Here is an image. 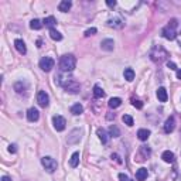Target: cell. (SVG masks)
Instances as JSON below:
<instances>
[{
    "mask_svg": "<svg viewBox=\"0 0 181 181\" xmlns=\"http://www.w3.org/2000/svg\"><path fill=\"white\" fill-rule=\"evenodd\" d=\"M132 105L134 107H137V109H141V107H143V103H141V101H139V99H132Z\"/></svg>",
    "mask_w": 181,
    "mask_h": 181,
    "instance_id": "cell-33",
    "label": "cell"
},
{
    "mask_svg": "<svg viewBox=\"0 0 181 181\" xmlns=\"http://www.w3.org/2000/svg\"><path fill=\"white\" fill-rule=\"evenodd\" d=\"M27 89H28V85L23 81H19L14 84V90H16L19 95H27Z\"/></svg>",
    "mask_w": 181,
    "mask_h": 181,
    "instance_id": "cell-10",
    "label": "cell"
},
{
    "mask_svg": "<svg viewBox=\"0 0 181 181\" xmlns=\"http://www.w3.org/2000/svg\"><path fill=\"white\" fill-rule=\"evenodd\" d=\"M174 127H175V119H174V116H170L166 120V123H164V132L171 133L173 130H174Z\"/></svg>",
    "mask_w": 181,
    "mask_h": 181,
    "instance_id": "cell-11",
    "label": "cell"
},
{
    "mask_svg": "<svg viewBox=\"0 0 181 181\" xmlns=\"http://www.w3.org/2000/svg\"><path fill=\"white\" fill-rule=\"evenodd\" d=\"M98 137H99V140L102 141V143H107L109 141V136H107V133H106V130L105 129H98Z\"/></svg>",
    "mask_w": 181,
    "mask_h": 181,
    "instance_id": "cell-18",
    "label": "cell"
},
{
    "mask_svg": "<svg viewBox=\"0 0 181 181\" xmlns=\"http://www.w3.org/2000/svg\"><path fill=\"white\" fill-rule=\"evenodd\" d=\"M157 98H158V101H160V102H167L168 95H167L166 88H163V86L158 88V89H157Z\"/></svg>",
    "mask_w": 181,
    "mask_h": 181,
    "instance_id": "cell-15",
    "label": "cell"
},
{
    "mask_svg": "<svg viewBox=\"0 0 181 181\" xmlns=\"http://www.w3.org/2000/svg\"><path fill=\"white\" fill-rule=\"evenodd\" d=\"M137 137L140 139L141 141H146L147 139L150 137V130H147V129H140L137 132Z\"/></svg>",
    "mask_w": 181,
    "mask_h": 181,
    "instance_id": "cell-21",
    "label": "cell"
},
{
    "mask_svg": "<svg viewBox=\"0 0 181 181\" xmlns=\"http://www.w3.org/2000/svg\"><path fill=\"white\" fill-rule=\"evenodd\" d=\"M54 64H55V61H54L52 58H50V57H44V58L40 59V68H41L44 72H50L54 68Z\"/></svg>",
    "mask_w": 181,
    "mask_h": 181,
    "instance_id": "cell-6",
    "label": "cell"
},
{
    "mask_svg": "<svg viewBox=\"0 0 181 181\" xmlns=\"http://www.w3.org/2000/svg\"><path fill=\"white\" fill-rule=\"evenodd\" d=\"M177 78H178V79H181V69H178V71H177Z\"/></svg>",
    "mask_w": 181,
    "mask_h": 181,
    "instance_id": "cell-40",
    "label": "cell"
},
{
    "mask_svg": "<svg viewBox=\"0 0 181 181\" xmlns=\"http://www.w3.org/2000/svg\"><path fill=\"white\" fill-rule=\"evenodd\" d=\"M40 118V112L36 109V107H30V109L27 110V119L28 122H37Z\"/></svg>",
    "mask_w": 181,
    "mask_h": 181,
    "instance_id": "cell-12",
    "label": "cell"
},
{
    "mask_svg": "<svg viewBox=\"0 0 181 181\" xmlns=\"http://www.w3.org/2000/svg\"><path fill=\"white\" fill-rule=\"evenodd\" d=\"M76 65V58L72 54H65L59 58V68H61L62 72H71L74 71Z\"/></svg>",
    "mask_w": 181,
    "mask_h": 181,
    "instance_id": "cell-2",
    "label": "cell"
},
{
    "mask_svg": "<svg viewBox=\"0 0 181 181\" xmlns=\"http://www.w3.org/2000/svg\"><path fill=\"white\" fill-rule=\"evenodd\" d=\"M8 151H10V153H16L17 151V146H16V144H10V146H8Z\"/></svg>",
    "mask_w": 181,
    "mask_h": 181,
    "instance_id": "cell-36",
    "label": "cell"
},
{
    "mask_svg": "<svg viewBox=\"0 0 181 181\" xmlns=\"http://www.w3.org/2000/svg\"><path fill=\"white\" fill-rule=\"evenodd\" d=\"M122 120H123V123L127 124V126H133V118L130 115H123Z\"/></svg>",
    "mask_w": 181,
    "mask_h": 181,
    "instance_id": "cell-31",
    "label": "cell"
},
{
    "mask_svg": "<svg viewBox=\"0 0 181 181\" xmlns=\"http://www.w3.org/2000/svg\"><path fill=\"white\" fill-rule=\"evenodd\" d=\"M123 75H124V79H126V81H133V79H134V71L132 69V68H126V69H124V72H123Z\"/></svg>",
    "mask_w": 181,
    "mask_h": 181,
    "instance_id": "cell-25",
    "label": "cell"
},
{
    "mask_svg": "<svg viewBox=\"0 0 181 181\" xmlns=\"http://www.w3.org/2000/svg\"><path fill=\"white\" fill-rule=\"evenodd\" d=\"M14 47H16V50L19 51L20 54H23V55H24V54L27 52V47H25V42L23 41V40H20V38H17L16 41H14Z\"/></svg>",
    "mask_w": 181,
    "mask_h": 181,
    "instance_id": "cell-13",
    "label": "cell"
},
{
    "mask_svg": "<svg viewBox=\"0 0 181 181\" xmlns=\"http://www.w3.org/2000/svg\"><path fill=\"white\" fill-rule=\"evenodd\" d=\"M71 6H72V3H71L69 0H62V2L59 3L58 8H59V11H62V13H67V11L71 8Z\"/></svg>",
    "mask_w": 181,
    "mask_h": 181,
    "instance_id": "cell-19",
    "label": "cell"
},
{
    "mask_svg": "<svg viewBox=\"0 0 181 181\" xmlns=\"http://www.w3.org/2000/svg\"><path fill=\"white\" fill-rule=\"evenodd\" d=\"M2 181H11V178L7 177V175H3V177H2Z\"/></svg>",
    "mask_w": 181,
    "mask_h": 181,
    "instance_id": "cell-39",
    "label": "cell"
},
{
    "mask_svg": "<svg viewBox=\"0 0 181 181\" xmlns=\"http://www.w3.org/2000/svg\"><path fill=\"white\" fill-rule=\"evenodd\" d=\"M106 4L109 6V7H115V6H116V2H115V0H107Z\"/></svg>",
    "mask_w": 181,
    "mask_h": 181,
    "instance_id": "cell-37",
    "label": "cell"
},
{
    "mask_svg": "<svg viewBox=\"0 0 181 181\" xmlns=\"http://www.w3.org/2000/svg\"><path fill=\"white\" fill-rule=\"evenodd\" d=\"M161 158H163L166 163H173V161H174V154H173V151H170V150H166V151L161 154Z\"/></svg>",
    "mask_w": 181,
    "mask_h": 181,
    "instance_id": "cell-22",
    "label": "cell"
},
{
    "mask_svg": "<svg viewBox=\"0 0 181 181\" xmlns=\"http://www.w3.org/2000/svg\"><path fill=\"white\" fill-rule=\"evenodd\" d=\"M122 105V99L120 98H112L109 99V107H112V109H116V107H119Z\"/></svg>",
    "mask_w": 181,
    "mask_h": 181,
    "instance_id": "cell-28",
    "label": "cell"
},
{
    "mask_svg": "<svg viewBox=\"0 0 181 181\" xmlns=\"http://www.w3.org/2000/svg\"><path fill=\"white\" fill-rule=\"evenodd\" d=\"M37 102H38V105L41 107H47L48 103H50V96H48V93L45 92V90H40V92L37 93Z\"/></svg>",
    "mask_w": 181,
    "mask_h": 181,
    "instance_id": "cell-8",
    "label": "cell"
},
{
    "mask_svg": "<svg viewBox=\"0 0 181 181\" xmlns=\"http://www.w3.org/2000/svg\"><path fill=\"white\" fill-rule=\"evenodd\" d=\"M119 181H130V180H129V177H127L126 174L122 173V174H119Z\"/></svg>",
    "mask_w": 181,
    "mask_h": 181,
    "instance_id": "cell-34",
    "label": "cell"
},
{
    "mask_svg": "<svg viewBox=\"0 0 181 181\" xmlns=\"http://www.w3.org/2000/svg\"><path fill=\"white\" fill-rule=\"evenodd\" d=\"M41 164H42V167H44L48 173H54L57 170V167H58L57 161L54 160L52 157H50V156H45V157H42L41 158Z\"/></svg>",
    "mask_w": 181,
    "mask_h": 181,
    "instance_id": "cell-5",
    "label": "cell"
},
{
    "mask_svg": "<svg viewBox=\"0 0 181 181\" xmlns=\"http://www.w3.org/2000/svg\"><path fill=\"white\" fill-rule=\"evenodd\" d=\"M55 82L58 85H61L67 92L69 93H78L79 92V84L68 75H55Z\"/></svg>",
    "mask_w": 181,
    "mask_h": 181,
    "instance_id": "cell-1",
    "label": "cell"
},
{
    "mask_svg": "<svg viewBox=\"0 0 181 181\" xmlns=\"http://www.w3.org/2000/svg\"><path fill=\"white\" fill-rule=\"evenodd\" d=\"M93 96H95V98H103L105 96L103 89H102L99 85H95V86H93Z\"/></svg>",
    "mask_w": 181,
    "mask_h": 181,
    "instance_id": "cell-29",
    "label": "cell"
},
{
    "mask_svg": "<svg viewBox=\"0 0 181 181\" xmlns=\"http://www.w3.org/2000/svg\"><path fill=\"white\" fill-rule=\"evenodd\" d=\"M42 21H40L38 19H34V20H31L30 21V28L31 30H40V28L42 27Z\"/></svg>",
    "mask_w": 181,
    "mask_h": 181,
    "instance_id": "cell-27",
    "label": "cell"
},
{
    "mask_svg": "<svg viewBox=\"0 0 181 181\" xmlns=\"http://www.w3.org/2000/svg\"><path fill=\"white\" fill-rule=\"evenodd\" d=\"M177 25H178V21L177 19H171L168 21V24L166 25V27L161 30V34H163V37L166 40H170V41H173V40L177 37Z\"/></svg>",
    "mask_w": 181,
    "mask_h": 181,
    "instance_id": "cell-3",
    "label": "cell"
},
{
    "mask_svg": "<svg viewBox=\"0 0 181 181\" xmlns=\"http://www.w3.org/2000/svg\"><path fill=\"white\" fill-rule=\"evenodd\" d=\"M109 134L112 136V137H119V136H120V130H119L115 124H112V126L109 127Z\"/></svg>",
    "mask_w": 181,
    "mask_h": 181,
    "instance_id": "cell-30",
    "label": "cell"
},
{
    "mask_svg": "<svg viewBox=\"0 0 181 181\" xmlns=\"http://www.w3.org/2000/svg\"><path fill=\"white\" fill-rule=\"evenodd\" d=\"M147 168H139L137 173H136V178H137V181H144L147 178Z\"/></svg>",
    "mask_w": 181,
    "mask_h": 181,
    "instance_id": "cell-20",
    "label": "cell"
},
{
    "mask_svg": "<svg viewBox=\"0 0 181 181\" xmlns=\"http://www.w3.org/2000/svg\"><path fill=\"white\" fill-rule=\"evenodd\" d=\"M50 37L54 40V41H61V40H62V34L59 33V31H57L55 28L50 30Z\"/></svg>",
    "mask_w": 181,
    "mask_h": 181,
    "instance_id": "cell-26",
    "label": "cell"
},
{
    "mask_svg": "<svg viewBox=\"0 0 181 181\" xmlns=\"http://www.w3.org/2000/svg\"><path fill=\"white\" fill-rule=\"evenodd\" d=\"M52 123H54V127H55L57 132H62V130L65 129L67 120H65V118H62V116H54Z\"/></svg>",
    "mask_w": 181,
    "mask_h": 181,
    "instance_id": "cell-9",
    "label": "cell"
},
{
    "mask_svg": "<svg viewBox=\"0 0 181 181\" xmlns=\"http://www.w3.org/2000/svg\"><path fill=\"white\" fill-rule=\"evenodd\" d=\"M107 25L113 27V28H122L123 27V21H122L120 19H110V20H107Z\"/></svg>",
    "mask_w": 181,
    "mask_h": 181,
    "instance_id": "cell-16",
    "label": "cell"
},
{
    "mask_svg": "<svg viewBox=\"0 0 181 181\" xmlns=\"http://www.w3.org/2000/svg\"><path fill=\"white\" fill-rule=\"evenodd\" d=\"M112 158H115V160L118 161V163H122V160L119 158V156H118V154H112Z\"/></svg>",
    "mask_w": 181,
    "mask_h": 181,
    "instance_id": "cell-38",
    "label": "cell"
},
{
    "mask_svg": "<svg viewBox=\"0 0 181 181\" xmlns=\"http://www.w3.org/2000/svg\"><path fill=\"white\" fill-rule=\"evenodd\" d=\"M78 163H79V153L78 151H75L72 156H71V160H69V166L72 167V168H75L76 166H78Z\"/></svg>",
    "mask_w": 181,
    "mask_h": 181,
    "instance_id": "cell-24",
    "label": "cell"
},
{
    "mask_svg": "<svg viewBox=\"0 0 181 181\" xmlns=\"http://www.w3.org/2000/svg\"><path fill=\"white\" fill-rule=\"evenodd\" d=\"M96 33H98V30H96L95 27H90V28H88V30L85 31V36L90 37V36H93V34H96Z\"/></svg>",
    "mask_w": 181,
    "mask_h": 181,
    "instance_id": "cell-32",
    "label": "cell"
},
{
    "mask_svg": "<svg viewBox=\"0 0 181 181\" xmlns=\"http://www.w3.org/2000/svg\"><path fill=\"white\" fill-rule=\"evenodd\" d=\"M42 24H44L45 27H48V28H51V30H52V27L57 24V20H55V17H52V16L45 17V19L42 20Z\"/></svg>",
    "mask_w": 181,
    "mask_h": 181,
    "instance_id": "cell-17",
    "label": "cell"
},
{
    "mask_svg": "<svg viewBox=\"0 0 181 181\" xmlns=\"http://www.w3.org/2000/svg\"><path fill=\"white\" fill-rule=\"evenodd\" d=\"M167 67H168L170 69H177V65H175L174 62H171V61H167Z\"/></svg>",
    "mask_w": 181,
    "mask_h": 181,
    "instance_id": "cell-35",
    "label": "cell"
},
{
    "mask_svg": "<svg viewBox=\"0 0 181 181\" xmlns=\"http://www.w3.org/2000/svg\"><path fill=\"white\" fill-rule=\"evenodd\" d=\"M167 57H168V52H167L161 45H156V47L150 51V58L154 62H158V64L163 62L164 59H167Z\"/></svg>",
    "mask_w": 181,
    "mask_h": 181,
    "instance_id": "cell-4",
    "label": "cell"
},
{
    "mask_svg": "<svg viewBox=\"0 0 181 181\" xmlns=\"http://www.w3.org/2000/svg\"><path fill=\"white\" fill-rule=\"evenodd\" d=\"M82 112H84V106H82L81 103H75V105H72V107H71V113L75 116L81 115Z\"/></svg>",
    "mask_w": 181,
    "mask_h": 181,
    "instance_id": "cell-23",
    "label": "cell"
},
{
    "mask_svg": "<svg viewBox=\"0 0 181 181\" xmlns=\"http://www.w3.org/2000/svg\"><path fill=\"white\" fill-rule=\"evenodd\" d=\"M81 137H82V130L81 129H74L72 132L69 133V136H68V144H76V143H79Z\"/></svg>",
    "mask_w": 181,
    "mask_h": 181,
    "instance_id": "cell-7",
    "label": "cell"
},
{
    "mask_svg": "<svg viewBox=\"0 0 181 181\" xmlns=\"http://www.w3.org/2000/svg\"><path fill=\"white\" fill-rule=\"evenodd\" d=\"M101 47H102V50H105V51H112L113 47H115V42H113V40L106 38L101 42Z\"/></svg>",
    "mask_w": 181,
    "mask_h": 181,
    "instance_id": "cell-14",
    "label": "cell"
}]
</instances>
